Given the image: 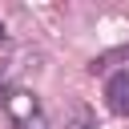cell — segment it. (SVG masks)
Wrapping results in <instances>:
<instances>
[{
    "label": "cell",
    "instance_id": "obj_1",
    "mask_svg": "<svg viewBox=\"0 0 129 129\" xmlns=\"http://www.w3.org/2000/svg\"><path fill=\"white\" fill-rule=\"evenodd\" d=\"M8 109L16 113L20 129H48V125H44V117H40V109H36V101H32L28 93H16V97L8 101Z\"/></svg>",
    "mask_w": 129,
    "mask_h": 129
},
{
    "label": "cell",
    "instance_id": "obj_2",
    "mask_svg": "<svg viewBox=\"0 0 129 129\" xmlns=\"http://www.w3.org/2000/svg\"><path fill=\"white\" fill-rule=\"evenodd\" d=\"M105 101L117 117H129V73H113L105 85Z\"/></svg>",
    "mask_w": 129,
    "mask_h": 129
},
{
    "label": "cell",
    "instance_id": "obj_3",
    "mask_svg": "<svg viewBox=\"0 0 129 129\" xmlns=\"http://www.w3.org/2000/svg\"><path fill=\"white\" fill-rule=\"evenodd\" d=\"M0 40H4V24H0Z\"/></svg>",
    "mask_w": 129,
    "mask_h": 129
}]
</instances>
